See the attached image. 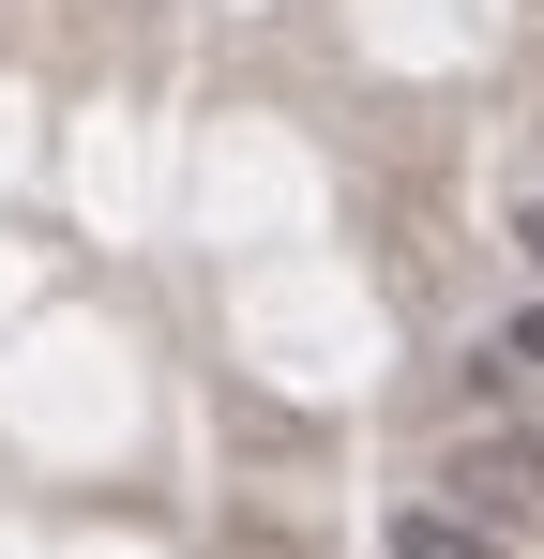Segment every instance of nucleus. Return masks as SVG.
<instances>
[{"label":"nucleus","mask_w":544,"mask_h":559,"mask_svg":"<svg viewBox=\"0 0 544 559\" xmlns=\"http://www.w3.org/2000/svg\"><path fill=\"white\" fill-rule=\"evenodd\" d=\"M424 484H439L453 514H484V530L544 545V424H469V439H453Z\"/></svg>","instance_id":"nucleus-1"},{"label":"nucleus","mask_w":544,"mask_h":559,"mask_svg":"<svg viewBox=\"0 0 544 559\" xmlns=\"http://www.w3.org/2000/svg\"><path fill=\"white\" fill-rule=\"evenodd\" d=\"M378 559H530V545H515V530H484V514H453L439 484H424V499H393V514H378Z\"/></svg>","instance_id":"nucleus-2"},{"label":"nucleus","mask_w":544,"mask_h":559,"mask_svg":"<svg viewBox=\"0 0 544 559\" xmlns=\"http://www.w3.org/2000/svg\"><path fill=\"white\" fill-rule=\"evenodd\" d=\"M515 258H530V287H544V197H530V212H515Z\"/></svg>","instance_id":"nucleus-3"}]
</instances>
